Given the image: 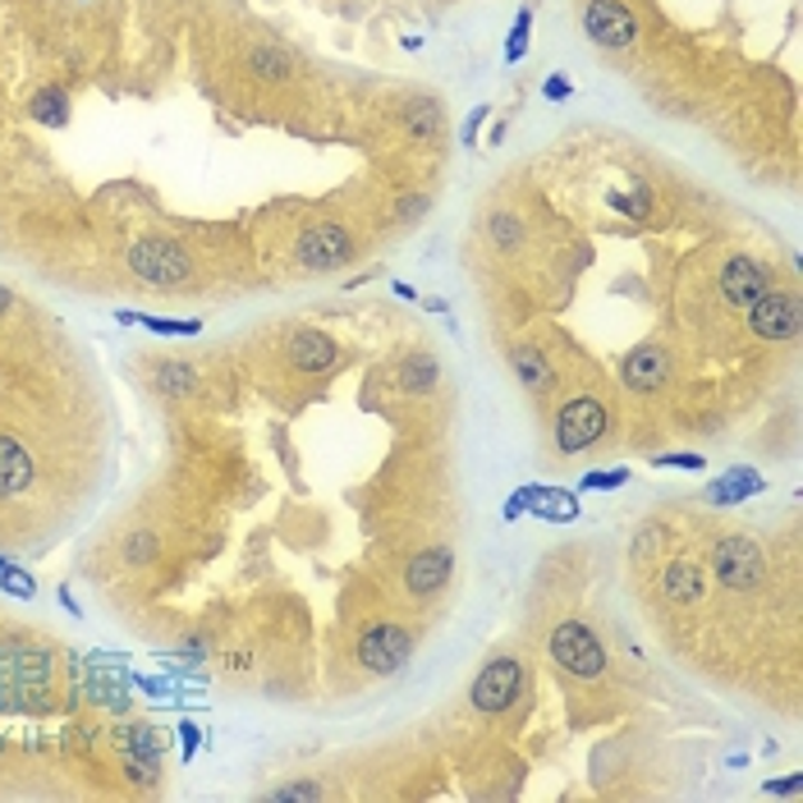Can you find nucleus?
<instances>
[{"label": "nucleus", "mask_w": 803, "mask_h": 803, "mask_svg": "<svg viewBox=\"0 0 803 803\" xmlns=\"http://www.w3.org/2000/svg\"><path fill=\"white\" fill-rule=\"evenodd\" d=\"M51 653L28 638H6L0 643V703H28L42 698L51 688Z\"/></svg>", "instance_id": "1"}, {"label": "nucleus", "mask_w": 803, "mask_h": 803, "mask_svg": "<svg viewBox=\"0 0 803 803\" xmlns=\"http://www.w3.org/2000/svg\"><path fill=\"white\" fill-rule=\"evenodd\" d=\"M547 657L569 679H601L606 675V647L584 620H560L547 638Z\"/></svg>", "instance_id": "2"}, {"label": "nucleus", "mask_w": 803, "mask_h": 803, "mask_svg": "<svg viewBox=\"0 0 803 803\" xmlns=\"http://www.w3.org/2000/svg\"><path fill=\"white\" fill-rule=\"evenodd\" d=\"M129 272L147 285H184L194 276V257L184 253V244H175L166 235H147L129 248Z\"/></svg>", "instance_id": "3"}, {"label": "nucleus", "mask_w": 803, "mask_h": 803, "mask_svg": "<svg viewBox=\"0 0 803 803\" xmlns=\"http://www.w3.org/2000/svg\"><path fill=\"white\" fill-rule=\"evenodd\" d=\"M606 423H610V418H606V404H601L597 395H574V400H565L560 413H556V450H560V454H584L588 445L601 441Z\"/></svg>", "instance_id": "4"}, {"label": "nucleus", "mask_w": 803, "mask_h": 803, "mask_svg": "<svg viewBox=\"0 0 803 803\" xmlns=\"http://www.w3.org/2000/svg\"><path fill=\"white\" fill-rule=\"evenodd\" d=\"M519 694H523V662L519 657H491L469 684V703L487 716L510 712L519 703Z\"/></svg>", "instance_id": "5"}, {"label": "nucleus", "mask_w": 803, "mask_h": 803, "mask_svg": "<svg viewBox=\"0 0 803 803\" xmlns=\"http://www.w3.org/2000/svg\"><path fill=\"white\" fill-rule=\"evenodd\" d=\"M579 23H584V37L601 51H629L638 42V14L625 0H588Z\"/></svg>", "instance_id": "6"}, {"label": "nucleus", "mask_w": 803, "mask_h": 803, "mask_svg": "<svg viewBox=\"0 0 803 803\" xmlns=\"http://www.w3.org/2000/svg\"><path fill=\"white\" fill-rule=\"evenodd\" d=\"M712 569H716L721 588H731V593H753L767 584V560H762L757 542H748V538H721L712 551Z\"/></svg>", "instance_id": "7"}, {"label": "nucleus", "mask_w": 803, "mask_h": 803, "mask_svg": "<svg viewBox=\"0 0 803 803\" xmlns=\"http://www.w3.org/2000/svg\"><path fill=\"white\" fill-rule=\"evenodd\" d=\"M413 653V634L395 620H376L359 634V666L368 675H395Z\"/></svg>", "instance_id": "8"}, {"label": "nucleus", "mask_w": 803, "mask_h": 803, "mask_svg": "<svg viewBox=\"0 0 803 803\" xmlns=\"http://www.w3.org/2000/svg\"><path fill=\"white\" fill-rule=\"evenodd\" d=\"M294 257H298L303 272H331V266H344L354 257V239H350V229H344L340 221H317V225H309L298 235Z\"/></svg>", "instance_id": "9"}, {"label": "nucleus", "mask_w": 803, "mask_h": 803, "mask_svg": "<svg viewBox=\"0 0 803 803\" xmlns=\"http://www.w3.org/2000/svg\"><path fill=\"white\" fill-rule=\"evenodd\" d=\"M748 331L757 340H794L803 331V313H799V294L794 290H767V294H757V303L748 309Z\"/></svg>", "instance_id": "10"}, {"label": "nucleus", "mask_w": 803, "mask_h": 803, "mask_svg": "<svg viewBox=\"0 0 803 803\" xmlns=\"http://www.w3.org/2000/svg\"><path fill=\"white\" fill-rule=\"evenodd\" d=\"M716 290H721V298L731 303L735 313H748L753 303H757V294L772 290V276H767V266H762L757 257L735 253V257H725L721 276H716Z\"/></svg>", "instance_id": "11"}, {"label": "nucleus", "mask_w": 803, "mask_h": 803, "mask_svg": "<svg viewBox=\"0 0 803 803\" xmlns=\"http://www.w3.org/2000/svg\"><path fill=\"white\" fill-rule=\"evenodd\" d=\"M120 753H125L129 781H134V785H151V781H157V772H161L166 740H161L157 725L138 721V725H125V731H120Z\"/></svg>", "instance_id": "12"}, {"label": "nucleus", "mask_w": 803, "mask_h": 803, "mask_svg": "<svg viewBox=\"0 0 803 803\" xmlns=\"http://www.w3.org/2000/svg\"><path fill=\"white\" fill-rule=\"evenodd\" d=\"M395 120H400L404 138L432 147V143H441V134H445V101L432 97V92H413V97L400 101Z\"/></svg>", "instance_id": "13"}, {"label": "nucleus", "mask_w": 803, "mask_h": 803, "mask_svg": "<svg viewBox=\"0 0 803 803\" xmlns=\"http://www.w3.org/2000/svg\"><path fill=\"white\" fill-rule=\"evenodd\" d=\"M285 359H290L294 372L317 376V372H331V368L340 363V350H335V340H331L326 331H317V326H294L290 340H285Z\"/></svg>", "instance_id": "14"}, {"label": "nucleus", "mask_w": 803, "mask_h": 803, "mask_svg": "<svg viewBox=\"0 0 803 803\" xmlns=\"http://www.w3.org/2000/svg\"><path fill=\"white\" fill-rule=\"evenodd\" d=\"M450 569H454V551L450 547H423L404 565V588L418 601H428V597H437L450 584Z\"/></svg>", "instance_id": "15"}, {"label": "nucleus", "mask_w": 803, "mask_h": 803, "mask_svg": "<svg viewBox=\"0 0 803 803\" xmlns=\"http://www.w3.org/2000/svg\"><path fill=\"white\" fill-rule=\"evenodd\" d=\"M620 376H625V386L638 391V395L662 391L666 381H670V350H666V344H657V340H653V344H638V350L625 359Z\"/></svg>", "instance_id": "16"}, {"label": "nucleus", "mask_w": 803, "mask_h": 803, "mask_svg": "<svg viewBox=\"0 0 803 803\" xmlns=\"http://www.w3.org/2000/svg\"><path fill=\"white\" fill-rule=\"evenodd\" d=\"M662 597L675 601V606H698L707 597V569L698 560H688V556L670 560L662 569Z\"/></svg>", "instance_id": "17"}, {"label": "nucleus", "mask_w": 803, "mask_h": 803, "mask_svg": "<svg viewBox=\"0 0 803 803\" xmlns=\"http://www.w3.org/2000/svg\"><path fill=\"white\" fill-rule=\"evenodd\" d=\"M32 487V454L23 450V441L0 437V501L19 496Z\"/></svg>", "instance_id": "18"}, {"label": "nucleus", "mask_w": 803, "mask_h": 803, "mask_svg": "<svg viewBox=\"0 0 803 803\" xmlns=\"http://www.w3.org/2000/svg\"><path fill=\"white\" fill-rule=\"evenodd\" d=\"M510 368H515V376L523 381L532 395L551 391V381H556V372H551V363H547V354L538 350V344H515V350H510Z\"/></svg>", "instance_id": "19"}, {"label": "nucleus", "mask_w": 803, "mask_h": 803, "mask_svg": "<svg viewBox=\"0 0 803 803\" xmlns=\"http://www.w3.org/2000/svg\"><path fill=\"white\" fill-rule=\"evenodd\" d=\"M151 391H157L161 400L194 395V391H198V368H194V363H179V359H166V363L151 368Z\"/></svg>", "instance_id": "20"}, {"label": "nucleus", "mask_w": 803, "mask_h": 803, "mask_svg": "<svg viewBox=\"0 0 803 803\" xmlns=\"http://www.w3.org/2000/svg\"><path fill=\"white\" fill-rule=\"evenodd\" d=\"M248 74L262 79V84H285L294 74V56L285 47H276V42H262V47L248 51Z\"/></svg>", "instance_id": "21"}, {"label": "nucleus", "mask_w": 803, "mask_h": 803, "mask_svg": "<svg viewBox=\"0 0 803 803\" xmlns=\"http://www.w3.org/2000/svg\"><path fill=\"white\" fill-rule=\"evenodd\" d=\"M28 115H32L37 125H47V129H65V125H69V92L56 88V84L37 88V92L28 97Z\"/></svg>", "instance_id": "22"}, {"label": "nucleus", "mask_w": 803, "mask_h": 803, "mask_svg": "<svg viewBox=\"0 0 803 803\" xmlns=\"http://www.w3.org/2000/svg\"><path fill=\"white\" fill-rule=\"evenodd\" d=\"M487 239L496 244V253H519L523 248V221L515 212H491L487 216Z\"/></svg>", "instance_id": "23"}, {"label": "nucleus", "mask_w": 803, "mask_h": 803, "mask_svg": "<svg viewBox=\"0 0 803 803\" xmlns=\"http://www.w3.org/2000/svg\"><path fill=\"white\" fill-rule=\"evenodd\" d=\"M437 381H441V368H437L432 354H418V359H409L400 368V391H432Z\"/></svg>", "instance_id": "24"}, {"label": "nucleus", "mask_w": 803, "mask_h": 803, "mask_svg": "<svg viewBox=\"0 0 803 803\" xmlns=\"http://www.w3.org/2000/svg\"><path fill=\"white\" fill-rule=\"evenodd\" d=\"M606 203L616 212H625L629 221H647V216H653V188H647V184H629V194H610Z\"/></svg>", "instance_id": "25"}, {"label": "nucleus", "mask_w": 803, "mask_h": 803, "mask_svg": "<svg viewBox=\"0 0 803 803\" xmlns=\"http://www.w3.org/2000/svg\"><path fill=\"white\" fill-rule=\"evenodd\" d=\"M753 491H762V478L740 469V473H725V482H716L707 496H712V501H744V496H753Z\"/></svg>", "instance_id": "26"}, {"label": "nucleus", "mask_w": 803, "mask_h": 803, "mask_svg": "<svg viewBox=\"0 0 803 803\" xmlns=\"http://www.w3.org/2000/svg\"><path fill=\"white\" fill-rule=\"evenodd\" d=\"M120 322H138V326L157 331V335H194V331H203V322H198V317H188V322H170V317H143V313H120Z\"/></svg>", "instance_id": "27"}, {"label": "nucleus", "mask_w": 803, "mask_h": 803, "mask_svg": "<svg viewBox=\"0 0 803 803\" xmlns=\"http://www.w3.org/2000/svg\"><path fill=\"white\" fill-rule=\"evenodd\" d=\"M120 556H125V565H147L151 556H157V532H147V528L129 532V538L120 542Z\"/></svg>", "instance_id": "28"}, {"label": "nucleus", "mask_w": 803, "mask_h": 803, "mask_svg": "<svg viewBox=\"0 0 803 803\" xmlns=\"http://www.w3.org/2000/svg\"><path fill=\"white\" fill-rule=\"evenodd\" d=\"M272 799L276 803H317V799H326V785H317V781H290V785L272 790Z\"/></svg>", "instance_id": "29"}, {"label": "nucleus", "mask_w": 803, "mask_h": 803, "mask_svg": "<svg viewBox=\"0 0 803 803\" xmlns=\"http://www.w3.org/2000/svg\"><path fill=\"white\" fill-rule=\"evenodd\" d=\"M523 506H538L547 519H569L574 515V506L556 491H523Z\"/></svg>", "instance_id": "30"}, {"label": "nucleus", "mask_w": 803, "mask_h": 803, "mask_svg": "<svg viewBox=\"0 0 803 803\" xmlns=\"http://www.w3.org/2000/svg\"><path fill=\"white\" fill-rule=\"evenodd\" d=\"M528 28H532V10H519L510 37H506V60H523L528 56Z\"/></svg>", "instance_id": "31"}, {"label": "nucleus", "mask_w": 803, "mask_h": 803, "mask_svg": "<svg viewBox=\"0 0 803 803\" xmlns=\"http://www.w3.org/2000/svg\"><path fill=\"white\" fill-rule=\"evenodd\" d=\"M428 212H432V198H428V194H409V198L395 203V221H400V225H413L418 216H428Z\"/></svg>", "instance_id": "32"}, {"label": "nucleus", "mask_w": 803, "mask_h": 803, "mask_svg": "<svg viewBox=\"0 0 803 803\" xmlns=\"http://www.w3.org/2000/svg\"><path fill=\"white\" fill-rule=\"evenodd\" d=\"M662 528L657 523H647V528H638V538H634V560H647V556H657L662 551Z\"/></svg>", "instance_id": "33"}, {"label": "nucleus", "mask_w": 803, "mask_h": 803, "mask_svg": "<svg viewBox=\"0 0 803 803\" xmlns=\"http://www.w3.org/2000/svg\"><path fill=\"white\" fill-rule=\"evenodd\" d=\"M0 584H6V593H14V597H32V579L23 569H14L10 560H0Z\"/></svg>", "instance_id": "34"}, {"label": "nucleus", "mask_w": 803, "mask_h": 803, "mask_svg": "<svg viewBox=\"0 0 803 803\" xmlns=\"http://www.w3.org/2000/svg\"><path fill=\"white\" fill-rule=\"evenodd\" d=\"M625 482H629L625 469H601V473H588V478H584V491H616V487H625Z\"/></svg>", "instance_id": "35"}, {"label": "nucleus", "mask_w": 803, "mask_h": 803, "mask_svg": "<svg viewBox=\"0 0 803 803\" xmlns=\"http://www.w3.org/2000/svg\"><path fill=\"white\" fill-rule=\"evenodd\" d=\"M657 464H666V469H703V454H657Z\"/></svg>", "instance_id": "36"}, {"label": "nucleus", "mask_w": 803, "mask_h": 803, "mask_svg": "<svg viewBox=\"0 0 803 803\" xmlns=\"http://www.w3.org/2000/svg\"><path fill=\"white\" fill-rule=\"evenodd\" d=\"M482 120H487V106H478V110L469 115V120H464V134H459V138H464V147H473V143H478V129H482Z\"/></svg>", "instance_id": "37"}, {"label": "nucleus", "mask_w": 803, "mask_h": 803, "mask_svg": "<svg viewBox=\"0 0 803 803\" xmlns=\"http://www.w3.org/2000/svg\"><path fill=\"white\" fill-rule=\"evenodd\" d=\"M179 735H184V757H194V748H198V725H179Z\"/></svg>", "instance_id": "38"}, {"label": "nucleus", "mask_w": 803, "mask_h": 803, "mask_svg": "<svg viewBox=\"0 0 803 803\" xmlns=\"http://www.w3.org/2000/svg\"><path fill=\"white\" fill-rule=\"evenodd\" d=\"M574 88H569V79H547V97H556V101H565Z\"/></svg>", "instance_id": "39"}, {"label": "nucleus", "mask_w": 803, "mask_h": 803, "mask_svg": "<svg viewBox=\"0 0 803 803\" xmlns=\"http://www.w3.org/2000/svg\"><path fill=\"white\" fill-rule=\"evenodd\" d=\"M10 309H14V294H10V290H6V285H0V317H6V313H10Z\"/></svg>", "instance_id": "40"}]
</instances>
